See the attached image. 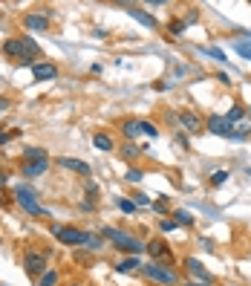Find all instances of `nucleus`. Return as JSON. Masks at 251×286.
<instances>
[{"instance_id": "26", "label": "nucleus", "mask_w": 251, "mask_h": 286, "mask_svg": "<svg viewBox=\"0 0 251 286\" xmlns=\"http://www.w3.org/2000/svg\"><path fill=\"white\" fill-rule=\"evenodd\" d=\"M200 52H202V55H208V58H214V61H228V58H225V52L214 50V47H200Z\"/></svg>"}, {"instance_id": "20", "label": "nucleus", "mask_w": 251, "mask_h": 286, "mask_svg": "<svg viewBox=\"0 0 251 286\" xmlns=\"http://www.w3.org/2000/svg\"><path fill=\"white\" fill-rule=\"evenodd\" d=\"M173 223H176V226H194L197 220H194V214H191V211L176 208V211H173Z\"/></svg>"}, {"instance_id": "34", "label": "nucleus", "mask_w": 251, "mask_h": 286, "mask_svg": "<svg viewBox=\"0 0 251 286\" xmlns=\"http://www.w3.org/2000/svg\"><path fill=\"white\" fill-rule=\"evenodd\" d=\"M159 226H162V231H173V229H179V226H176V223H173V220H162V223H159Z\"/></svg>"}, {"instance_id": "38", "label": "nucleus", "mask_w": 251, "mask_h": 286, "mask_svg": "<svg viewBox=\"0 0 251 286\" xmlns=\"http://www.w3.org/2000/svg\"><path fill=\"white\" fill-rule=\"evenodd\" d=\"M217 78H219V84H228V87H231V78H228V75H225V72H219Z\"/></svg>"}, {"instance_id": "12", "label": "nucleus", "mask_w": 251, "mask_h": 286, "mask_svg": "<svg viewBox=\"0 0 251 286\" xmlns=\"http://www.w3.org/2000/svg\"><path fill=\"white\" fill-rule=\"evenodd\" d=\"M185 269L191 272V275H194L197 281H202V284H211V275L205 272V266H202L197 257H188V260H185Z\"/></svg>"}, {"instance_id": "10", "label": "nucleus", "mask_w": 251, "mask_h": 286, "mask_svg": "<svg viewBox=\"0 0 251 286\" xmlns=\"http://www.w3.org/2000/svg\"><path fill=\"white\" fill-rule=\"evenodd\" d=\"M20 173H23V176H29V179H35V176H44V173H50V159L23 162V165H20Z\"/></svg>"}, {"instance_id": "16", "label": "nucleus", "mask_w": 251, "mask_h": 286, "mask_svg": "<svg viewBox=\"0 0 251 286\" xmlns=\"http://www.w3.org/2000/svg\"><path fill=\"white\" fill-rule=\"evenodd\" d=\"M104 237L101 234H93V231H84V249H90V252H101L104 249Z\"/></svg>"}, {"instance_id": "31", "label": "nucleus", "mask_w": 251, "mask_h": 286, "mask_svg": "<svg viewBox=\"0 0 251 286\" xmlns=\"http://www.w3.org/2000/svg\"><path fill=\"white\" fill-rule=\"evenodd\" d=\"M151 208L156 211V214H167V211H170V205H167L165 197H162V200H156V202H151Z\"/></svg>"}, {"instance_id": "22", "label": "nucleus", "mask_w": 251, "mask_h": 286, "mask_svg": "<svg viewBox=\"0 0 251 286\" xmlns=\"http://www.w3.org/2000/svg\"><path fill=\"white\" fill-rule=\"evenodd\" d=\"M35 159H50L44 148H26L23 151V162H35Z\"/></svg>"}, {"instance_id": "17", "label": "nucleus", "mask_w": 251, "mask_h": 286, "mask_svg": "<svg viewBox=\"0 0 251 286\" xmlns=\"http://www.w3.org/2000/svg\"><path fill=\"white\" fill-rule=\"evenodd\" d=\"M142 266H145V263L139 260V254H130V257H124V260L118 263L116 269L121 272V275H127V272H139V269H142Z\"/></svg>"}, {"instance_id": "1", "label": "nucleus", "mask_w": 251, "mask_h": 286, "mask_svg": "<svg viewBox=\"0 0 251 286\" xmlns=\"http://www.w3.org/2000/svg\"><path fill=\"white\" fill-rule=\"evenodd\" d=\"M101 237H104L107 243H113L118 252H127V254H139V252L148 249V243H142L136 234L121 231V229H113V226H104V229H101Z\"/></svg>"}, {"instance_id": "4", "label": "nucleus", "mask_w": 251, "mask_h": 286, "mask_svg": "<svg viewBox=\"0 0 251 286\" xmlns=\"http://www.w3.org/2000/svg\"><path fill=\"white\" fill-rule=\"evenodd\" d=\"M15 202L26 211V214H32V217H50V211L35 200V194L29 191V188H17V191H15Z\"/></svg>"}, {"instance_id": "7", "label": "nucleus", "mask_w": 251, "mask_h": 286, "mask_svg": "<svg viewBox=\"0 0 251 286\" xmlns=\"http://www.w3.org/2000/svg\"><path fill=\"white\" fill-rule=\"evenodd\" d=\"M179 127H182L185 133H202L205 124H202V118L197 116L194 110H182V113H179Z\"/></svg>"}, {"instance_id": "21", "label": "nucleus", "mask_w": 251, "mask_h": 286, "mask_svg": "<svg viewBox=\"0 0 251 286\" xmlns=\"http://www.w3.org/2000/svg\"><path fill=\"white\" fill-rule=\"evenodd\" d=\"M142 153H145V148H139L136 142H127V145L121 148V156H124V159H139Z\"/></svg>"}, {"instance_id": "41", "label": "nucleus", "mask_w": 251, "mask_h": 286, "mask_svg": "<svg viewBox=\"0 0 251 286\" xmlns=\"http://www.w3.org/2000/svg\"><path fill=\"white\" fill-rule=\"evenodd\" d=\"M182 286H211V284H202V281H197V284H194V281H188V284H182Z\"/></svg>"}, {"instance_id": "39", "label": "nucleus", "mask_w": 251, "mask_h": 286, "mask_svg": "<svg viewBox=\"0 0 251 286\" xmlns=\"http://www.w3.org/2000/svg\"><path fill=\"white\" fill-rule=\"evenodd\" d=\"M9 104H12V101L6 99V96H0V110H9Z\"/></svg>"}, {"instance_id": "30", "label": "nucleus", "mask_w": 251, "mask_h": 286, "mask_svg": "<svg viewBox=\"0 0 251 286\" xmlns=\"http://www.w3.org/2000/svg\"><path fill=\"white\" fill-rule=\"evenodd\" d=\"M142 176H145V171H142V168H130L127 173H124L127 182H142Z\"/></svg>"}, {"instance_id": "8", "label": "nucleus", "mask_w": 251, "mask_h": 286, "mask_svg": "<svg viewBox=\"0 0 251 286\" xmlns=\"http://www.w3.org/2000/svg\"><path fill=\"white\" fill-rule=\"evenodd\" d=\"M58 168L69 171V173H78V176H90V173H93V168H90L87 162L72 159V156H61V159H58Z\"/></svg>"}, {"instance_id": "18", "label": "nucleus", "mask_w": 251, "mask_h": 286, "mask_svg": "<svg viewBox=\"0 0 251 286\" xmlns=\"http://www.w3.org/2000/svg\"><path fill=\"white\" fill-rule=\"evenodd\" d=\"M121 133H124L127 142H133L136 136L142 133V127H139V121H136V118H127V121H121Z\"/></svg>"}, {"instance_id": "32", "label": "nucleus", "mask_w": 251, "mask_h": 286, "mask_svg": "<svg viewBox=\"0 0 251 286\" xmlns=\"http://www.w3.org/2000/svg\"><path fill=\"white\" fill-rule=\"evenodd\" d=\"M118 208H121L124 214H136V208H139V205H136L133 200H118Z\"/></svg>"}, {"instance_id": "14", "label": "nucleus", "mask_w": 251, "mask_h": 286, "mask_svg": "<svg viewBox=\"0 0 251 286\" xmlns=\"http://www.w3.org/2000/svg\"><path fill=\"white\" fill-rule=\"evenodd\" d=\"M3 55H6L9 61H17V64H20V58H23V52H20V38H9V41L3 44Z\"/></svg>"}, {"instance_id": "5", "label": "nucleus", "mask_w": 251, "mask_h": 286, "mask_svg": "<svg viewBox=\"0 0 251 286\" xmlns=\"http://www.w3.org/2000/svg\"><path fill=\"white\" fill-rule=\"evenodd\" d=\"M52 234L58 243L64 246H84V231L81 229H72V226H61V223H52Z\"/></svg>"}, {"instance_id": "36", "label": "nucleus", "mask_w": 251, "mask_h": 286, "mask_svg": "<svg viewBox=\"0 0 251 286\" xmlns=\"http://www.w3.org/2000/svg\"><path fill=\"white\" fill-rule=\"evenodd\" d=\"M153 90H156V93H162V90H167V84H165V81H153Z\"/></svg>"}, {"instance_id": "42", "label": "nucleus", "mask_w": 251, "mask_h": 286, "mask_svg": "<svg viewBox=\"0 0 251 286\" xmlns=\"http://www.w3.org/2000/svg\"><path fill=\"white\" fill-rule=\"evenodd\" d=\"M3 182H6V173H3V171H0V185H3Z\"/></svg>"}, {"instance_id": "11", "label": "nucleus", "mask_w": 251, "mask_h": 286, "mask_svg": "<svg viewBox=\"0 0 251 286\" xmlns=\"http://www.w3.org/2000/svg\"><path fill=\"white\" fill-rule=\"evenodd\" d=\"M208 130L214 136H225V139H228V136L234 133V124H231L225 116H211L208 118Z\"/></svg>"}, {"instance_id": "13", "label": "nucleus", "mask_w": 251, "mask_h": 286, "mask_svg": "<svg viewBox=\"0 0 251 286\" xmlns=\"http://www.w3.org/2000/svg\"><path fill=\"white\" fill-rule=\"evenodd\" d=\"M130 17L139 20L142 26H148V29H159V20H156L153 15H148L145 9H139V6H130Z\"/></svg>"}, {"instance_id": "40", "label": "nucleus", "mask_w": 251, "mask_h": 286, "mask_svg": "<svg viewBox=\"0 0 251 286\" xmlns=\"http://www.w3.org/2000/svg\"><path fill=\"white\" fill-rule=\"evenodd\" d=\"M197 20H200V15H197V12H191V15H188V20H185V26H188V23H197Z\"/></svg>"}, {"instance_id": "24", "label": "nucleus", "mask_w": 251, "mask_h": 286, "mask_svg": "<svg viewBox=\"0 0 251 286\" xmlns=\"http://www.w3.org/2000/svg\"><path fill=\"white\" fill-rule=\"evenodd\" d=\"M58 284V272L55 269H47L41 278H38V286H55Z\"/></svg>"}, {"instance_id": "37", "label": "nucleus", "mask_w": 251, "mask_h": 286, "mask_svg": "<svg viewBox=\"0 0 251 286\" xmlns=\"http://www.w3.org/2000/svg\"><path fill=\"white\" fill-rule=\"evenodd\" d=\"M176 142H179L182 148H188V136H185V133H176Z\"/></svg>"}, {"instance_id": "23", "label": "nucleus", "mask_w": 251, "mask_h": 286, "mask_svg": "<svg viewBox=\"0 0 251 286\" xmlns=\"http://www.w3.org/2000/svg\"><path fill=\"white\" fill-rule=\"evenodd\" d=\"M185 29H188V26H185V20H182V17H173V20L167 23V32L173 35V38H179V35H185Z\"/></svg>"}, {"instance_id": "29", "label": "nucleus", "mask_w": 251, "mask_h": 286, "mask_svg": "<svg viewBox=\"0 0 251 286\" xmlns=\"http://www.w3.org/2000/svg\"><path fill=\"white\" fill-rule=\"evenodd\" d=\"M246 116V110H243V107H240V104H234V107H231V110H228V121H231V124H234V121H240V118Z\"/></svg>"}, {"instance_id": "35", "label": "nucleus", "mask_w": 251, "mask_h": 286, "mask_svg": "<svg viewBox=\"0 0 251 286\" xmlns=\"http://www.w3.org/2000/svg\"><path fill=\"white\" fill-rule=\"evenodd\" d=\"M136 205H151V197H148V194H136Z\"/></svg>"}, {"instance_id": "25", "label": "nucleus", "mask_w": 251, "mask_h": 286, "mask_svg": "<svg viewBox=\"0 0 251 286\" xmlns=\"http://www.w3.org/2000/svg\"><path fill=\"white\" fill-rule=\"evenodd\" d=\"M228 176H231V173H228V171H225V168L214 171V173H211V185H214V188L225 185V182H228Z\"/></svg>"}, {"instance_id": "45", "label": "nucleus", "mask_w": 251, "mask_h": 286, "mask_svg": "<svg viewBox=\"0 0 251 286\" xmlns=\"http://www.w3.org/2000/svg\"><path fill=\"white\" fill-rule=\"evenodd\" d=\"M249 116H251V110H249Z\"/></svg>"}, {"instance_id": "44", "label": "nucleus", "mask_w": 251, "mask_h": 286, "mask_svg": "<svg viewBox=\"0 0 251 286\" xmlns=\"http://www.w3.org/2000/svg\"><path fill=\"white\" fill-rule=\"evenodd\" d=\"M69 286H81V284H69Z\"/></svg>"}, {"instance_id": "9", "label": "nucleus", "mask_w": 251, "mask_h": 286, "mask_svg": "<svg viewBox=\"0 0 251 286\" xmlns=\"http://www.w3.org/2000/svg\"><path fill=\"white\" fill-rule=\"evenodd\" d=\"M23 26H26L29 32H47V29H50V15L26 12V15H23Z\"/></svg>"}, {"instance_id": "2", "label": "nucleus", "mask_w": 251, "mask_h": 286, "mask_svg": "<svg viewBox=\"0 0 251 286\" xmlns=\"http://www.w3.org/2000/svg\"><path fill=\"white\" fill-rule=\"evenodd\" d=\"M142 275L148 278V281H153V284H162V286H176L179 284V275L170 269V266H162V263H145L142 266Z\"/></svg>"}, {"instance_id": "6", "label": "nucleus", "mask_w": 251, "mask_h": 286, "mask_svg": "<svg viewBox=\"0 0 251 286\" xmlns=\"http://www.w3.org/2000/svg\"><path fill=\"white\" fill-rule=\"evenodd\" d=\"M32 78L35 81H55V78H58V67H55L52 61H35Z\"/></svg>"}, {"instance_id": "15", "label": "nucleus", "mask_w": 251, "mask_h": 286, "mask_svg": "<svg viewBox=\"0 0 251 286\" xmlns=\"http://www.w3.org/2000/svg\"><path fill=\"white\" fill-rule=\"evenodd\" d=\"M148 252H151V257H153V260H156V263H159L162 257H165V260H170V252H167V246H165V243H162V240H159V237L148 243Z\"/></svg>"}, {"instance_id": "43", "label": "nucleus", "mask_w": 251, "mask_h": 286, "mask_svg": "<svg viewBox=\"0 0 251 286\" xmlns=\"http://www.w3.org/2000/svg\"><path fill=\"white\" fill-rule=\"evenodd\" d=\"M0 205H3V194H0Z\"/></svg>"}, {"instance_id": "33", "label": "nucleus", "mask_w": 251, "mask_h": 286, "mask_svg": "<svg viewBox=\"0 0 251 286\" xmlns=\"http://www.w3.org/2000/svg\"><path fill=\"white\" fill-rule=\"evenodd\" d=\"M15 136H20V130H15V133H3V130H0V145H6V142H12Z\"/></svg>"}, {"instance_id": "3", "label": "nucleus", "mask_w": 251, "mask_h": 286, "mask_svg": "<svg viewBox=\"0 0 251 286\" xmlns=\"http://www.w3.org/2000/svg\"><path fill=\"white\" fill-rule=\"evenodd\" d=\"M23 269L29 278H41L44 272L50 269L47 266V252H41V249H26L23 252Z\"/></svg>"}, {"instance_id": "27", "label": "nucleus", "mask_w": 251, "mask_h": 286, "mask_svg": "<svg viewBox=\"0 0 251 286\" xmlns=\"http://www.w3.org/2000/svg\"><path fill=\"white\" fill-rule=\"evenodd\" d=\"M234 50L240 52L243 58H249V61H251V41H237V44H234Z\"/></svg>"}, {"instance_id": "28", "label": "nucleus", "mask_w": 251, "mask_h": 286, "mask_svg": "<svg viewBox=\"0 0 251 286\" xmlns=\"http://www.w3.org/2000/svg\"><path fill=\"white\" fill-rule=\"evenodd\" d=\"M139 127H142V133H148L151 139H156V136H159V127H156L153 121H139Z\"/></svg>"}, {"instance_id": "19", "label": "nucleus", "mask_w": 251, "mask_h": 286, "mask_svg": "<svg viewBox=\"0 0 251 286\" xmlns=\"http://www.w3.org/2000/svg\"><path fill=\"white\" fill-rule=\"evenodd\" d=\"M93 145L99 148V151H104V153H110V151H116V145H113V139L107 133H96L93 136Z\"/></svg>"}]
</instances>
